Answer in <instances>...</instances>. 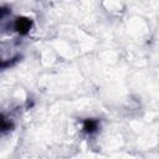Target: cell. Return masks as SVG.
<instances>
[{"label": "cell", "instance_id": "1", "mask_svg": "<svg viewBox=\"0 0 159 159\" xmlns=\"http://www.w3.org/2000/svg\"><path fill=\"white\" fill-rule=\"evenodd\" d=\"M31 27V20L27 17H21L17 19L15 22V29L20 32V34H26Z\"/></svg>", "mask_w": 159, "mask_h": 159}, {"label": "cell", "instance_id": "2", "mask_svg": "<svg viewBox=\"0 0 159 159\" xmlns=\"http://www.w3.org/2000/svg\"><path fill=\"white\" fill-rule=\"evenodd\" d=\"M97 122L93 120V119H87L83 124V129L87 132V133H93L96 129H97Z\"/></svg>", "mask_w": 159, "mask_h": 159}]
</instances>
